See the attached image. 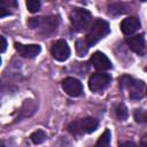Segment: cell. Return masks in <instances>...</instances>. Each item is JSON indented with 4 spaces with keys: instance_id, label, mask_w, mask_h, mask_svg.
I'll list each match as a JSON object with an SVG mask.
<instances>
[{
    "instance_id": "cell-1",
    "label": "cell",
    "mask_w": 147,
    "mask_h": 147,
    "mask_svg": "<svg viewBox=\"0 0 147 147\" xmlns=\"http://www.w3.org/2000/svg\"><path fill=\"white\" fill-rule=\"evenodd\" d=\"M98 125H99V122L95 118L85 117V118H79L71 122L68 125V130L74 136H82L86 133H92L93 131L96 130Z\"/></svg>"
},
{
    "instance_id": "cell-2",
    "label": "cell",
    "mask_w": 147,
    "mask_h": 147,
    "mask_svg": "<svg viewBox=\"0 0 147 147\" xmlns=\"http://www.w3.org/2000/svg\"><path fill=\"white\" fill-rule=\"evenodd\" d=\"M109 32H110L109 24L103 20H96L90 26V30L86 34V41L90 46H93L99 40L105 38Z\"/></svg>"
},
{
    "instance_id": "cell-3",
    "label": "cell",
    "mask_w": 147,
    "mask_h": 147,
    "mask_svg": "<svg viewBox=\"0 0 147 147\" xmlns=\"http://www.w3.org/2000/svg\"><path fill=\"white\" fill-rule=\"evenodd\" d=\"M119 84L122 88L129 91L130 98L133 100L141 99L145 94V84L141 80H137L129 76H123L119 78Z\"/></svg>"
},
{
    "instance_id": "cell-4",
    "label": "cell",
    "mask_w": 147,
    "mask_h": 147,
    "mask_svg": "<svg viewBox=\"0 0 147 147\" xmlns=\"http://www.w3.org/2000/svg\"><path fill=\"white\" fill-rule=\"evenodd\" d=\"M69 18H70L72 26L77 31H83L90 25V22L92 20V15L86 9L74 8L69 14Z\"/></svg>"
},
{
    "instance_id": "cell-5",
    "label": "cell",
    "mask_w": 147,
    "mask_h": 147,
    "mask_svg": "<svg viewBox=\"0 0 147 147\" xmlns=\"http://www.w3.org/2000/svg\"><path fill=\"white\" fill-rule=\"evenodd\" d=\"M110 82H111V77L109 74L96 72L91 76V78L88 80V87L93 92H100L103 88H106Z\"/></svg>"
},
{
    "instance_id": "cell-6",
    "label": "cell",
    "mask_w": 147,
    "mask_h": 147,
    "mask_svg": "<svg viewBox=\"0 0 147 147\" xmlns=\"http://www.w3.org/2000/svg\"><path fill=\"white\" fill-rule=\"evenodd\" d=\"M51 54L56 61H60V62L65 61L70 56V47L68 46L65 40L63 39L56 40L51 48Z\"/></svg>"
},
{
    "instance_id": "cell-7",
    "label": "cell",
    "mask_w": 147,
    "mask_h": 147,
    "mask_svg": "<svg viewBox=\"0 0 147 147\" xmlns=\"http://www.w3.org/2000/svg\"><path fill=\"white\" fill-rule=\"evenodd\" d=\"M62 88L70 96H79V95L83 94V85H82V83L78 79L74 78V77H68V78L63 79Z\"/></svg>"
},
{
    "instance_id": "cell-8",
    "label": "cell",
    "mask_w": 147,
    "mask_h": 147,
    "mask_svg": "<svg viewBox=\"0 0 147 147\" xmlns=\"http://www.w3.org/2000/svg\"><path fill=\"white\" fill-rule=\"evenodd\" d=\"M90 62L91 64L96 69V70H109L111 69V62L110 60L107 57V55H105L103 53L101 52H95L92 54L91 59H90Z\"/></svg>"
},
{
    "instance_id": "cell-9",
    "label": "cell",
    "mask_w": 147,
    "mask_h": 147,
    "mask_svg": "<svg viewBox=\"0 0 147 147\" xmlns=\"http://www.w3.org/2000/svg\"><path fill=\"white\" fill-rule=\"evenodd\" d=\"M126 44L134 53H137L139 55H144L147 51L144 34H136V36L129 37L126 39Z\"/></svg>"
},
{
    "instance_id": "cell-10",
    "label": "cell",
    "mask_w": 147,
    "mask_h": 147,
    "mask_svg": "<svg viewBox=\"0 0 147 147\" xmlns=\"http://www.w3.org/2000/svg\"><path fill=\"white\" fill-rule=\"evenodd\" d=\"M15 49L18 52L20 55L29 59L36 57L41 51L39 45H23L20 42H15Z\"/></svg>"
},
{
    "instance_id": "cell-11",
    "label": "cell",
    "mask_w": 147,
    "mask_h": 147,
    "mask_svg": "<svg viewBox=\"0 0 147 147\" xmlns=\"http://www.w3.org/2000/svg\"><path fill=\"white\" fill-rule=\"evenodd\" d=\"M139 28H140V21L137 17H133V16L124 18L121 23V30L125 36L133 34Z\"/></svg>"
},
{
    "instance_id": "cell-12",
    "label": "cell",
    "mask_w": 147,
    "mask_h": 147,
    "mask_svg": "<svg viewBox=\"0 0 147 147\" xmlns=\"http://www.w3.org/2000/svg\"><path fill=\"white\" fill-rule=\"evenodd\" d=\"M110 131L108 129H106L103 131V133L100 136V138L98 139L95 147H110Z\"/></svg>"
},
{
    "instance_id": "cell-13",
    "label": "cell",
    "mask_w": 147,
    "mask_h": 147,
    "mask_svg": "<svg viewBox=\"0 0 147 147\" xmlns=\"http://www.w3.org/2000/svg\"><path fill=\"white\" fill-rule=\"evenodd\" d=\"M90 45L87 44L86 39H78L76 41V52L78 54V56H84L87 51H88Z\"/></svg>"
},
{
    "instance_id": "cell-14",
    "label": "cell",
    "mask_w": 147,
    "mask_h": 147,
    "mask_svg": "<svg viewBox=\"0 0 147 147\" xmlns=\"http://www.w3.org/2000/svg\"><path fill=\"white\" fill-rule=\"evenodd\" d=\"M46 133L42 131V130H37V131H34L31 136H30V139H31V141L33 142V144H36V145H39V144H42L45 140H46Z\"/></svg>"
},
{
    "instance_id": "cell-15",
    "label": "cell",
    "mask_w": 147,
    "mask_h": 147,
    "mask_svg": "<svg viewBox=\"0 0 147 147\" xmlns=\"http://www.w3.org/2000/svg\"><path fill=\"white\" fill-rule=\"evenodd\" d=\"M133 117H134V121L137 123L147 124V110H145V109H136L134 113H133Z\"/></svg>"
},
{
    "instance_id": "cell-16",
    "label": "cell",
    "mask_w": 147,
    "mask_h": 147,
    "mask_svg": "<svg viewBox=\"0 0 147 147\" xmlns=\"http://www.w3.org/2000/svg\"><path fill=\"white\" fill-rule=\"evenodd\" d=\"M116 115H117V117H118L121 121H124V119L127 118L129 113H127L126 107H125L123 103L117 105V107H116Z\"/></svg>"
},
{
    "instance_id": "cell-17",
    "label": "cell",
    "mask_w": 147,
    "mask_h": 147,
    "mask_svg": "<svg viewBox=\"0 0 147 147\" xmlns=\"http://www.w3.org/2000/svg\"><path fill=\"white\" fill-rule=\"evenodd\" d=\"M26 7L30 13H36L40 8V2L37 0H28L26 1Z\"/></svg>"
},
{
    "instance_id": "cell-18",
    "label": "cell",
    "mask_w": 147,
    "mask_h": 147,
    "mask_svg": "<svg viewBox=\"0 0 147 147\" xmlns=\"http://www.w3.org/2000/svg\"><path fill=\"white\" fill-rule=\"evenodd\" d=\"M7 8H5L3 6H0V17H5L6 15H9V10H6Z\"/></svg>"
},
{
    "instance_id": "cell-19",
    "label": "cell",
    "mask_w": 147,
    "mask_h": 147,
    "mask_svg": "<svg viewBox=\"0 0 147 147\" xmlns=\"http://www.w3.org/2000/svg\"><path fill=\"white\" fill-rule=\"evenodd\" d=\"M0 40H1V52L3 53L6 51V47H7V41H6V38L5 37H0Z\"/></svg>"
},
{
    "instance_id": "cell-20",
    "label": "cell",
    "mask_w": 147,
    "mask_h": 147,
    "mask_svg": "<svg viewBox=\"0 0 147 147\" xmlns=\"http://www.w3.org/2000/svg\"><path fill=\"white\" fill-rule=\"evenodd\" d=\"M119 147H138V146L134 142H132V141H125V142L121 144Z\"/></svg>"
},
{
    "instance_id": "cell-21",
    "label": "cell",
    "mask_w": 147,
    "mask_h": 147,
    "mask_svg": "<svg viewBox=\"0 0 147 147\" xmlns=\"http://www.w3.org/2000/svg\"><path fill=\"white\" fill-rule=\"evenodd\" d=\"M140 147H147V133L141 138V141H140Z\"/></svg>"
},
{
    "instance_id": "cell-22",
    "label": "cell",
    "mask_w": 147,
    "mask_h": 147,
    "mask_svg": "<svg viewBox=\"0 0 147 147\" xmlns=\"http://www.w3.org/2000/svg\"><path fill=\"white\" fill-rule=\"evenodd\" d=\"M1 147H5V145H3V144H2V145H1Z\"/></svg>"
},
{
    "instance_id": "cell-23",
    "label": "cell",
    "mask_w": 147,
    "mask_h": 147,
    "mask_svg": "<svg viewBox=\"0 0 147 147\" xmlns=\"http://www.w3.org/2000/svg\"><path fill=\"white\" fill-rule=\"evenodd\" d=\"M145 70H146V71H147V67H146V68H145Z\"/></svg>"
},
{
    "instance_id": "cell-24",
    "label": "cell",
    "mask_w": 147,
    "mask_h": 147,
    "mask_svg": "<svg viewBox=\"0 0 147 147\" xmlns=\"http://www.w3.org/2000/svg\"><path fill=\"white\" fill-rule=\"evenodd\" d=\"M146 93H147V90H146Z\"/></svg>"
}]
</instances>
